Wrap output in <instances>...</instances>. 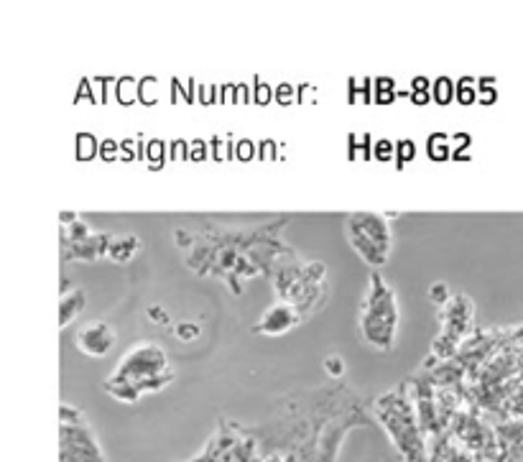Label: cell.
<instances>
[{
	"instance_id": "cell-33",
	"label": "cell",
	"mask_w": 523,
	"mask_h": 462,
	"mask_svg": "<svg viewBox=\"0 0 523 462\" xmlns=\"http://www.w3.org/2000/svg\"><path fill=\"white\" fill-rule=\"evenodd\" d=\"M470 141H472V138L467 136V133H457V136H452V154L457 156V151H460L462 146H467Z\"/></svg>"
},
{
	"instance_id": "cell-20",
	"label": "cell",
	"mask_w": 523,
	"mask_h": 462,
	"mask_svg": "<svg viewBox=\"0 0 523 462\" xmlns=\"http://www.w3.org/2000/svg\"><path fill=\"white\" fill-rule=\"evenodd\" d=\"M373 156H376L378 161L396 159V143H391L388 138H381V141H376V146H373Z\"/></svg>"
},
{
	"instance_id": "cell-19",
	"label": "cell",
	"mask_w": 523,
	"mask_h": 462,
	"mask_svg": "<svg viewBox=\"0 0 523 462\" xmlns=\"http://www.w3.org/2000/svg\"><path fill=\"white\" fill-rule=\"evenodd\" d=\"M156 90H159V82L154 80V77H148V80L141 82V90H138V100L146 105H154L156 103Z\"/></svg>"
},
{
	"instance_id": "cell-29",
	"label": "cell",
	"mask_w": 523,
	"mask_h": 462,
	"mask_svg": "<svg viewBox=\"0 0 523 462\" xmlns=\"http://www.w3.org/2000/svg\"><path fill=\"white\" fill-rule=\"evenodd\" d=\"M205 156H207V143L205 141H192V146H189V159L202 161Z\"/></svg>"
},
{
	"instance_id": "cell-6",
	"label": "cell",
	"mask_w": 523,
	"mask_h": 462,
	"mask_svg": "<svg viewBox=\"0 0 523 462\" xmlns=\"http://www.w3.org/2000/svg\"><path fill=\"white\" fill-rule=\"evenodd\" d=\"M115 332L110 330L108 322H87L77 332V348L80 353L92 355V358H103L113 350Z\"/></svg>"
},
{
	"instance_id": "cell-21",
	"label": "cell",
	"mask_w": 523,
	"mask_h": 462,
	"mask_svg": "<svg viewBox=\"0 0 523 462\" xmlns=\"http://www.w3.org/2000/svg\"><path fill=\"white\" fill-rule=\"evenodd\" d=\"M414 156H416L414 141H398L396 143V161H398V166H404L406 161H414Z\"/></svg>"
},
{
	"instance_id": "cell-39",
	"label": "cell",
	"mask_w": 523,
	"mask_h": 462,
	"mask_svg": "<svg viewBox=\"0 0 523 462\" xmlns=\"http://www.w3.org/2000/svg\"><path fill=\"white\" fill-rule=\"evenodd\" d=\"M148 314H151V317H154V320H161V322L169 320V314H166L164 309H161V307H151V309H148Z\"/></svg>"
},
{
	"instance_id": "cell-34",
	"label": "cell",
	"mask_w": 523,
	"mask_h": 462,
	"mask_svg": "<svg viewBox=\"0 0 523 462\" xmlns=\"http://www.w3.org/2000/svg\"><path fill=\"white\" fill-rule=\"evenodd\" d=\"M411 92H432L427 77H414V82H411Z\"/></svg>"
},
{
	"instance_id": "cell-15",
	"label": "cell",
	"mask_w": 523,
	"mask_h": 462,
	"mask_svg": "<svg viewBox=\"0 0 523 462\" xmlns=\"http://www.w3.org/2000/svg\"><path fill=\"white\" fill-rule=\"evenodd\" d=\"M100 154V141L92 133H80L77 136V159L90 161Z\"/></svg>"
},
{
	"instance_id": "cell-31",
	"label": "cell",
	"mask_w": 523,
	"mask_h": 462,
	"mask_svg": "<svg viewBox=\"0 0 523 462\" xmlns=\"http://www.w3.org/2000/svg\"><path fill=\"white\" fill-rule=\"evenodd\" d=\"M373 87H376V95H381V92H396V80H391V77H378Z\"/></svg>"
},
{
	"instance_id": "cell-37",
	"label": "cell",
	"mask_w": 523,
	"mask_h": 462,
	"mask_svg": "<svg viewBox=\"0 0 523 462\" xmlns=\"http://www.w3.org/2000/svg\"><path fill=\"white\" fill-rule=\"evenodd\" d=\"M429 95H432V92H411V97H414L411 103H414V105H427L429 103Z\"/></svg>"
},
{
	"instance_id": "cell-22",
	"label": "cell",
	"mask_w": 523,
	"mask_h": 462,
	"mask_svg": "<svg viewBox=\"0 0 523 462\" xmlns=\"http://www.w3.org/2000/svg\"><path fill=\"white\" fill-rule=\"evenodd\" d=\"M177 337L179 340H184V343H189V340H197L199 335H202V327L197 325V322H182V325H177Z\"/></svg>"
},
{
	"instance_id": "cell-32",
	"label": "cell",
	"mask_w": 523,
	"mask_h": 462,
	"mask_svg": "<svg viewBox=\"0 0 523 462\" xmlns=\"http://www.w3.org/2000/svg\"><path fill=\"white\" fill-rule=\"evenodd\" d=\"M235 103H253V95L248 85H235Z\"/></svg>"
},
{
	"instance_id": "cell-12",
	"label": "cell",
	"mask_w": 523,
	"mask_h": 462,
	"mask_svg": "<svg viewBox=\"0 0 523 462\" xmlns=\"http://www.w3.org/2000/svg\"><path fill=\"white\" fill-rule=\"evenodd\" d=\"M143 154H146L148 159V166L151 169H159L161 164H164L166 159H169V146H166L164 141H159V138H151V141L146 143V149H143Z\"/></svg>"
},
{
	"instance_id": "cell-11",
	"label": "cell",
	"mask_w": 523,
	"mask_h": 462,
	"mask_svg": "<svg viewBox=\"0 0 523 462\" xmlns=\"http://www.w3.org/2000/svg\"><path fill=\"white\" fill-rule=\"evenodd\" d=\"M427 151L434 161L450 159L452 138L447 136V133H434V136H429V141H427Z\"/></svg>"
},
{
	"instance_id": "cell-5",
	"label": "cell",
	"mask_w": 523,
	"mask_h": 462,
	"mask_svg": "<svg viewBox=\"0 0 523 462\" xmlns=\"http://www.w3.org/2000/svg\"><path fill=\"white\" fill-rule=\"evenodd\" d=\"M59 442H62V452L59 460L62 462H105L103 447L97 445L95 434H92L90 424L85 422V414L74 409V406L64 404L59 409Z\"/></svg>"
},
{
	"instance_id": "cell-25",
	"label": "cell",
	"mask_w": 523,
	"mask_h": 462,
	"mask_svg": "<svg viewBox=\"0 0 523 462\" xmlns=\"http://www.w3.org/2000/svg\"><path fill=\"white\" fill-rule=\"evenodd\" d=\"M429 299H432L434 304H447L452 299V294H450V289H447V286L444 284H434L432 289H429Z\"/></svg>"
},
{
	"instance_id": "cell-8",
	"label": "cell",
	"mask_w": 523,
	"mask_h": 462,
	"mask_svg": "<svg viewBox=\"0 0 523 462\" xmlns=\"http://www.w3.org/2000/svg\"><path fill=\"white\" fill-rule=\"evenodd\" d=\"M110 240H113V235L92 233L87 240L64 246V261H97V258L108 256Z\"/></svg>"
},
{
	"instance_id": "cell-16",
	"label": "cell",
	"mask_w": 523,
	"mask_h": 462,
	"mask_svg": "<svg viewBox=\"0 0 523 462\" xmlns=\"http://www.w3.org/2000/svg\"><path fill=\"white\" fill-rule=\"evenodd\" d=\"M457 103H462V105L478 103V80H472V77H462V80L457 82Z\"/></svg>"
},
{
	"instance_id": "cell-13",
	"label": "cell",
	"mask_w": 523,
	"mask_h": 462,
	"mask_svg": "<svg viewBox=\"0 0 523 462\" xmlns=\"http://www.w3.org/2000/svg\"><path fill=\"white\" fill-rule=\"evenodd\" d=\"M432 97H434V103L450 105L452 97H457V85L450 80V77H437L432 85Z\"/></svg>"
},
{
	"instance_id": "cell-27",
	"label": "cell",
	"mask_w": 523,
	"mask_h": 462,
	"mask_svg": "<svg viewBox=\"0 0 523 462\" xmlns=\"http://www.w3.org/2000/svg\"><path fill=\"white\" fill-rule=\"evenodd\" d=\"M118 151H120V146L115 141H103L100 143V156H103L105 161H115V156H118Z\"/></svg>"
},
{
	"instance_id": "cell-2",
	"label": "cell",
	"mask_w": 523,
	"mask_h": 462,
	"mask_svg": "<svg viewBox=\"0 0 523 462\" xmlns=\"http://www.w3.org/2000/svg\"><path fill=\"white\" fill-rule=\"evenodd\" d=\"M360 332L368 345L378 350H393L398 332V302L391 286L378 271L370 274L368 297L360 312Z\"/></svg>"
},
{
	"instance_id": "cell-9",
	"label": "cell",
	"mask_w": 523,
	"mask_h": 462,
	"mask_svg": "<svg viewBox=\"0 0 523 462\" xmlns=\"http://www.w3.org/2000/svg\"><path fill=\"white\" fill-rule=\"evenodd\" d=\"M87 294L82 289H69L62 294V302H59V325L69 327L74 320H77V314L85 309Z\"/></svg>"
},
{
	"instance_id": "cell-10",
	"label": "cell",
	"mask_w": 523,
	"mask_h": 462,
	"mask_svg": "<svg viewBox=\"0 0 523 462\" xmlns=\"http://www.w3.org/2000/svg\"><path fill=\"white\" fill-rule=\"evenodd\" d=\"M141 243H138L136 235H118V238L110 240L108 258H113L115 263H128L138 253Z\"/></svg>"
},
{
	"instance_id": "cell-14",
	"label": "cell",
	"mask_w": 523,
	"mask_h": 462,
	"mask_svg": "<svg viewBox=\"0 0 523 462\" xmlns=\"http://www.w3.org/2000/svg\"><path fill=\"white\" fill-rule=\"evenodd\" d=\"M138 90H141V82L131 80V77L115 82V97H118V103H123V105L136 103Z\"/></svg>"
},
{
	"instance_id": "cell-18",
	"label": "cell",
	"mask_w": 523,
	"mask_h": 462,
	"mask_svg": "<svg viewBox=\"0 0 523 462\" xmlns=\"http://www.w3.org/2000/svg\"><path fill=\"white\" fill-rule=\"evenodd\" d=\"M273 100L281 105H291V103H299V87L294 85H279L276 87V95H273Z\"/></svg>"
},
{
	"instance_id": "cell-40",
	"label": "cell",
	"mask_w": 523,
	"mask_h": 462,
	"mask_svg": "<svg viewBox=\"0 0 523 462\" xmlns=\"http://www.w3.org/2000/svg\"><path fill=\"white\" fill-rule=\"evenodd\" d=\"M376 97V103H393V100H396V92H381V95H373Z\"/></svg>"
},
{
	"instance_id": "cell-26",
	"label": "cell",
	"mask_w": 523,
	"mask_h": 462,
	"mask_svg": "<svg viewBox=\"0 0 523 462\" xmlns=\"http://www.w3.org/2000/svg\"><path fill=\"white\" fill-rule=\"evenodd\" d=\"M325 371L335 378H340L342 373H345V363H342L340 355H330V358H325Z\"/></svg>"
},
{
	"instance_id": "cell-7",
	"label": "cell",
	"mask_w": 523,
	"mask_h": 462,
	"mask_svg": "<svg viewBox=\"0 0 523 462\" xmlns=\"http://www.w3.org/2000/svg\"><path fill=\"white\" fill-rule=\"evenodd\" d=\"M299 320H302V314L296 312V307H291V304L286 302H279L273 304V307L263 314L261 320H258L256 332H263V335H284V332H289Z\"/></svg>"
},
{
	"instance_id": "cell-28",
	"label": "cell",
	"mask_w": 523,
	"mask_h": 462,
	"mask_svg": "<svg viewBox=\"0 0 523 462\" xmlns=\"http://www.w3.org/2000/svg\"><path fill=\"white\" fill-rule=\"evenodd\" d=\"M258 156H261L263 161H276V143L261 141V146H258Z\"/></svg>"
},
{
	"instance_id": "cell-23",
	"label": "cell",
	"mask_w": 523,
	"mask_h": 462,
	"mask_svg": "<svg viewBox=\"0 0 523 462\" xmlns=\"http://www.w3.org/2000/svg\"><path fill=\"white\" fill-rule=\"evenodd\" d=\"M256 156V143L253 141H238L235 143V159L238 161H251Z\"/></svg>"
},
{
	"instance_id": "cell-30",
	"label": "cell",
	"mask_w": 523,
	"mask_h": 462,
	"mask_svg": "<svg viewBox=\"0 0 523 462\" xmlns=\"http://www.w3.org/2000/svg\"><path fill=\"white\" fill-rule=\"evenodd\" d=\"M182 156H189V146L184 141H174L171 143V154H169V159L171 161H179L182 159Z\"/></svg>"
},
{
	"instance_id": "cell-36",
	"label": "cell",
	"mask_w": 523,
	"mask_h": 462,
	"mask_svg": "<svg viewBox=\"0 0 523 462\" xmlns=\"http://www.w3.org/2000/svg\"><path fill=\"white\" fill-rule=\"evenodd\" d=\"M212 156H215L217 161H222L225 156H228V149H222V138H212Z\"/></svg>"
},
{
	"instance_id": "cell-35",
	"label": "cell",
	"mask_w": 523,
	"mask_h": 462,
	"mask_svg": "<svg viewBox=\"0 0 523 462\" xmlns=\"http://www.w3.org/2000/svg\"><path fill=\"white\" fill-rule=\"evenodd\" d=\"M82 97H85V100H90V103H97L95 95H92V90H90V82H87V80H82L80 90H77V100H82Z\"/></svg>"
},
{
	"instance_id": "cell-1",
	"label": "cell",
	"mask_w": 523,
	"mask_h": 462,
	"mask_svg": "<svg viewBox=\"0 0 523 462\" xmlns=\"http://www.w3.org/2000/svg\"><path fill=\"white\" fill-rule=\"evenodd\" d=\"M373 411H376L378 422L383 424L386 434L391 437L393 447L401 452L406 462H429L427 432H424L419 414H416L409 383L398 386L391 394H383L373 404Z\"/></svg>"
},
{
	"instance_id": "cell-4",
	"label": "cell",
	"mask_w": 523,
	"mask_h": 462,
	"mask_svg": "<svg viewBox=\"0 0 523 462\" xmlns=\"http://www.w3.org/2000/svg\"><path fill=\"white\" fill-rule=\"evenodd\" d=\"M347 240L368 266L381 269L391 256V225L378 212H353L347 217Z\"/></svg>"
},
{
	"instance_id": "cell-17",
	"label": "cell",
	"mask_w": 523,
	"mask_h": 462,
	"mask_svg": "<svg viewBox=\"0 0 523 462\" xmlns=\"http://www.w3.org/2000/svg\"><path fill=\"white\" fill-rule=\"evenodd\" d=\"M498 100V92H495V80L493 77H480L478 80V103L493 105Z\"/></svg>"
},
{
	"instance_id": "cell-38",
	"label": "cell",
	"mask_w": 523,
	"mask_h": 462,
	"mask_svg": "<svg viewBox=\"0 0 523 462\" xmlns=\"http://www.w3.org/2000/svg\"><path fill=\"white\" fill-rule=\"evenodd\" d=\"M133 143H136V141H123V146H120V154L126 156L128 161L136 159V154H133Z\"/></svg>"
},
{
	"instance_id": "cell-41",
	"label": "cell",
	"mask_w": 523,
	"mask_h": 462,
	"mask_svg": "<svg viewBox=\"0 0 523 462\" xmlns=\"http://www.w3.org/2000/svg\"><path fill=\"white\" fill-rule=\"evenodd\" d=\"M59 220H62L64 225H72V223H77V220H80V217L74 215V212H62V217H59Z\"/></svg>"
},
{
	"instance_id": "cell-24",
	"label": "cell",
	"mask_w": 523,
	"mask_h": 462,
	"mask_svg": "<svg viewBox=\"0 0 523 462\" xmlns=\"http://www.w3.org/2000/svg\"><path fill=\"white\" fill-rule=\"evenodd\" d=\"M253 85H256V97H253V103H261V105L271 103L273 95H276V90H271V87H268L263 80H256Z\"/></svg>"
},
{
	"instance_id": "cell-3",
	"label": "cell",
	"mask_w": 523,
	"mask_h": 462,
	"mask_svg": "<svg viewBox=\"0 0 523 462\" xmlns=\"http://www.w3.org/2000/svg\"><path fill=\"white\" fill-rule=\"evenodd\" d=\"M110 378L131 383L138 391H159L174 378L164 350L154 343H138L118 360V368Z\"/></svg>"
}]
</instances>
